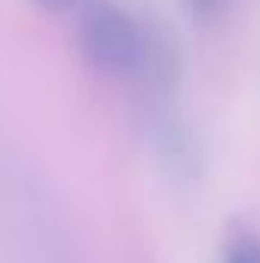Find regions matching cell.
Returning <instances> with one entry per match:
<instances>
[{"mask_svg":"<svg viewBox=\"0 0 260 263\" xmlns=\"http://www.w3.org/2000/svg\"><path fill=\"white\" fill-rule=\"evenodd\" d=\"M80 52L104 77L114 80H144L153 37L110 0H92L80 12L77 25Z\"/></svg>","mask_w":260,"mask_h":263,"instance_id":"1","label":"cell"},{"mask_svg":"<svg viewBox=\"0 0 260 263\" xmlns=\"http://www.w3.org/2000/svg\"><path fill=\"white\" fill-rule=\"evenodd\" d=\"M153 147L162 159V168L175 178V181H193L199 175V153H196V141L190 132L178 123H172V117H162L159 129L153 132Z\"/></svg>","mask_w":260,"mask_h":263,"instance_id":"2","label":"cell"},{"mask_svg":"<svg viewBox=\"0 0 260 263\" xmlns=\"http://www.w3.org/2000/svg\"><path fill=\"white\" fill-rule=\"evenodd\" d=\"M220 263H260V236L248 227H236L227 233Z\"/></svg>","mask_w":260,"mask_h":263,"instance_id":"3","label":"cell"},{"mask_svg":"<svg viewBox=\"0 0 260 263\" xmlns=\"http://www.w3.org/2000/svg\"><path fill=\"white\" fill-rule=\"evenodd\" d=\"M181 3L187 6V12L193 18H199V22H217L233 6V0H181Z\"/></svg>","mask_w":260,"mask_h":263,"instance_id":"4","label":"cell"},{"mask_svg":"<svg viewBox=\"0 0 260 263\" xmlns=\"http://www.w3.org/2000/svg\"><path fill=\"white\" fill-rule=\"evenodd\" d=\"M34 6L46 9V12H70L73 6H80L83 0H31Z\"/></svg>","mask_w":260,"mask_h":263,"instance_id":"5","label":"cell"}]
</instances>
